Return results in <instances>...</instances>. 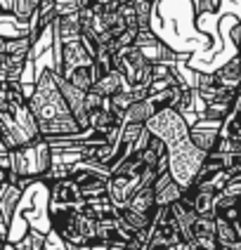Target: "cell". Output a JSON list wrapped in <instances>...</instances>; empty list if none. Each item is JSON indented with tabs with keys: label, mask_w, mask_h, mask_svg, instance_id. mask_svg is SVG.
I'll use <instances>...</instances> for the list:
<instances>
[{
	"label": "cell",
	"mask_w": 241,
	"mask_h": 250,
	"mask_svg": "<svg viewBox=\"0 0 241 250\" xmlns=\"http://www.w3.org/2000/svg\"><path fill=\"white\" fill-rule=\"evenodd\" d=\"M206 158H208V153L198 149L192 142V137L182 139V142L170 146V175L180 182L184 189H189L197 180L198 170L206 163Z\"/></svg>",
	"instance_id": "cell-1"
},
{
	"label": "cell",
	"mask_w": 241,
	"mask_h": 250,
	"mask_svg": "<svg viewBox=\"0 0 241 250\" xmlns=\"http://www.w3.org/2000/svg\"><path fill=\"white\" fill-rule=\"evenodd\" d=\"M147 130L156 135V137H161L168 146L173 144H177V142H182V139L189 137V130H192V125L189 121L184 118V113L180 109H175V106H166V109H158V111L147 121Z\"/></svg>",
	"instance_id": "cell-2"
},
{
	"label": "cell",
	"mask_w": 241,
	"mask_h": 250,
	"mask_svg": "<svg viewBox=\"0 0 241 250\" xmlns=\"http://www.w3.org/2000/svg\"><path fill=\"white\" fill-rule=\"evenodd\" d=\"M135 45L144 52V57H147L152 64H175V62L180 59L166 42L156 36L152 28H140V33H137V38H135Z\"/></svg>",
	"instance_id": "cell-3"
},
{
	"label": "cell",
	"mask_w": 241,
	"mask_h": 250,
	"mask_svg": "<svg viewBox=\"0 0 241 250\" xmlns=\"http://www.w3.org/2000/svg\"><path fill=\"white\" fill-rule=\"evenodd\" d=\"M189 137H192V142L197 144L198 149H203L206 153L215 151L218 142L222 137V121H215V118H198L197 123H192Z\"/></svg>",
	"instance_id": "cell-4"
},
{
	"label": "cell",
	"mask_w": 241,
	"mask_h": 250,
	"mask_svg": "<svg viewBox=\"0 0 241 250\" xmlns=\"http://www.w3.org/2000/svg\"><path fill=\"white\" fill-rule=\"evenodd\" d=\"M95 92H99L102 97H113L116 92H121V90H128V83L126 78H123V73L116 69V71H109V73H104L102 78H99L97 83H95V87H92Z\"/></svg>",
	"instance_id": "cell-5"
},
{
	"label": "cell",
	"mask_w": 241,
	"mask_h": 250,
	"mask_svg": "<svg viewBox=\"0 0 241 250\" xmlns=\"http://www.w3.org/2000/svg\"><path fill=\"white\" fill-rule=\"evenodd\" d=\"M158 111V106L154 104V99L147 97V99H140V102H135L130 109L126 111V118H123V123H144Z\"/></svg>",
	"instance_id": "cell-6"
},
{
	"label": "cell",
	"mask_w": 241,
	"mask_h": 250,
	"mask_svg": "<svg viewBox=\"0 0 241 250\" xmlns=\"http://www.w3.org/2000/svg\"><path fill=\"white\" fill-rule=\"evenodd\" d=\"M28 57L19 55H0V76L2 81H22V73Z\"/></svg>",
	"instance_id": "cell-7"
},
{
	"label": "cell",
	"mask_w": 241,
	"mask_h": 250,
	"mask_svg": "<svg viewBox=\"0 0 241 250\" xmlns=\"http://www.w3.org/2000/svg\"><path fill=\"white\" fill-rule=\"evenodd\" d=\"M38 10H41V0H12V17L26 26Z\"/></svg>",
	"instance_id": "cell-8"
},
{
	"label": "cell",
	"mask_w": 241,
	"mask_h": 250,
	"mask_svg": "<svg viewBox=\"0 0 241 250\" xmlns=\"http://www.w3.org/2000/svg\"><path fill=\"white\" fill-rule=\"evenodd\" d=\"M43 246H45V236H43V231H38V229H31L22 241L14 243L17 250H41Z\"/></svg>",
	"instance_id": "cell-9"
},
{
	"label": "cell",
	"mask_w": 241,
	"mask_h": 250,
	"mask_svg": "<svg viewBox=\"0 0 241 250\" xmlns=\"http://www.w3.org/2000/svg\"><path fill=\"white\" fill-rule=\"evenodd\" d=\"M192 5H194V12L197 14H213L218 12V7H220V0H192Z\"/></svg>",
	"instance_id": "cell-10"
},
{
	"label": "cell",
	"mask_w": 241,
	"mask_h": 250,
	"mask_svg": "<svg viewBox=\"0 0 241 250\" xmlns=\"http://www.w3.org/2000/svg\"><path fill=\"white\" fill-rule=\"evenodd\" d=\"M95 2H99V5H107V2H113V0H95Z\"/></svg>",
	"instance_id": "cell-11"
}]
</instances>
